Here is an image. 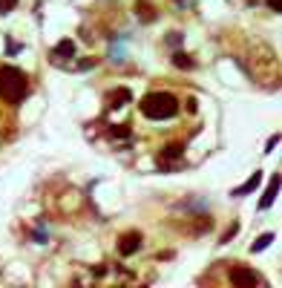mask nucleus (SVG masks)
Here are the masks:
<instances>
[{"label":"nucleus","instance_id":"7","mask_svg":"<svg viewBox=\"0 0 282 288\" xmlns=\"http://www.w3.org/2000/svg\"><path fill=\"white\" fill-rule=\"evenodd\" d=\"M127 101H132V92L127 87H118V90L110 92V107H124Z\"/></svg>","mask_w":282,"mask_h":288},{"label":"nucleus","instance_id":"12","mask_svg":"<svg viewBox=\"0 0 282 288\" xmlns=\"http://www.w3.org/2000/svg\"><path fill=\"white\" fill-rule=\"evenodd\" d=\"M110 133H112V136H118V138H127L130 136V130L124 124H116V127H110Z\"/></svg>","mask_w":282,"mask_h":288},{"label":"nucleus","instance_id":"2","mask_svg":"<svg viewBox=\"0 0 282 288\" xmlns=\"http://www.w3.org/2000/svg\"><path fill=\"white\" fill-rule=\"evenodd\" d=\"M141 113L153 121H164V118H173L178 113V98L170 95V92H150L141 98Z\"/></svg>","mask_w":282,"mask_h":288},{"label":"nucleus","instance_id":"14","mask_svg":"<svg viewBox=\"0 0 282 288\" xmlns=\"http://www.w3.org/2000/svg\"><path fill=\"white\" fill-rule=\"evenodd\" d=\"M270 12H282V0H268Z\"/></svg>","mask_w":282,"mask_h":288},{"label":"nucleus","instance_id":"5","mask_svg":"<svg viewBox=\"0 0 282 288\" xmlns=\"http://www.w3.org/2000/svg\"><path fill=\"white\" fill-rule=\"evenodd\" d=\"M276 193H280V173H274V176H270L268 190H265V196L259 199V210H265V207H270V205H274V199H276Z\"/></svg>","mask_w":282,"mask_h":288},{"label":"nucleus","instance_id":"16","mask_svg":"<svg viewBox=\"0 0 282 288\" xmlns=\"http://www.w3.org/2000/svg\"><path fill=\"white\" fill-rule=\"evenodd\" d=\"M276 144H280V136H274V138H270V141H268V150H265V153H270V150L276 147Z\"/></svg>","mask_w":282,"mask_h":288},{"label":"nucleus","instance_id":"1","mask_svg":"<svg viewBox=\"0 0 282 288\" xmlns=\"http://www.w3.org/2000/svg\"><path fill=\"white\" fill-rule=\"evenodd\" d=\"M26 90H29V81H26V72H20L18 67H0V98L6 104H18L24 101Z\"/></svg>","mask_w":282,"mask_h":288},{"label":"nucleus","instance_id":"6","mask_svg":"<svg viewBox=\"0 0 282 288\" xmlns=\"http://www.w3.org/2000/svg\"><path fill=\"white\" fill-rule=\"evenodd\" d=\"M182 153H184V147H182V144H167V147L158 153V164H167V161H178V159H182Z\"/></svg>","mask_w":282,"mask_h":288},{"label":"nucleus","instance_id":"9","mask_svg":"<svg viewBox=\"0 0 282 288\" xmlns=\"http://www.w3.org/2000/svg\"><path fill=\"white\" fill-rule=\"evenodd\" d=\"M72 55H75V44L72 41H60L55 46V58H72Z\"/></svg>","mask_w":282,"mask_h":288},{"label":"nucleus","instance_id":"13","mask_svg":"<svg viewBox=\"0 0 282 288\" xmlns=\"http://www.w3.org/2000/svg\"><path fill=\"white\" fill-rule=\"evenodd\" d=\"M18 6V0H0V15H9Z\"/></svg>","mask_w":282,"mask_h":288},{"label":"nucleus","instance_id":"10","mask_svg":"<svg viewBox=\"0 0 282 288\" xmlns=\"http://www.w3.org/2000/svg\"><path fill=\"white\" fill-rule=\"evenodd\" d=\"M173 64L182 67V69H193V67H196V64L190 61V55H184V52H176V55H173Z\"/></svg>","mask_w":282,"mask_h":288},{"label":"nucleus","instance_id":"4","mask_svg":"<svg viewBox=\"0 0 282 288\" xmlns=\"http://www.w3.org/2000/svg\"><path fill=\"white\" fill-rule=\"evenodd\" d=\"M141 248V233L138 230H130V233H124L121 239H118V253L121 256H130V253H136Z\"/></svg>","mask_w":282,"mask_h":288},{"label":"nucleus","instance_id":"3","mask_svg":"<svg viewBox=\"0 0 282 288\" xmlns=\"http://www.w3.org/2000/svg\"><path fill=\"white\" fill-rule=\"evenodd\" d=\"M256 282H259V276L254 274V271H248V268H242V265L230 268V285H236V288H254Z\"/></svg>","mask_w":282,"mask_h":288},{"label":"nucleus","instance_id":"8","mask_svg":"<svg viewBox=\"0 0 282 288\" xmlns=\"http://www.w3.org/2000/svg\"><path fill=\"white\" fill-rule=\"evenodd\" d=\"M262 182V173H254V176H250V179H248L245 184H242V187H236L234 193L230 196H236V199H239V196H245V193H250V190H256V184Z\"/></svg>","mask_w":282,"mask_h":288},{"label":"nucleus","instance_id":"15","mask_svg":"<svg viewBox=\"0 0 282 288\" xmlns=\"http://www.w3.org/2000/svg\"><path fill=\"white\" fill-rule=\"evenodd\" d=\"M236 230H239V225H234V228L228 230V233H224V239H222V242H230V239H234V236H236Z\"/></svg>","mask_w":282,"mask_h":288},{"label":"nucleus","instance_id":"11","mask_svg":"<svg viewBox=\"0 0 282 288\" xmlns=\"http://www.w3.org/2000/svg\"><path fill=\"white\" fill-rule=\"evenodd\" d=\"M274 239H276L274 233H262V236H259V239L254 242V251H265V248H268V245H270Z\"/></svg>","mask_w":282,"mask_h":288}]
</instances>
